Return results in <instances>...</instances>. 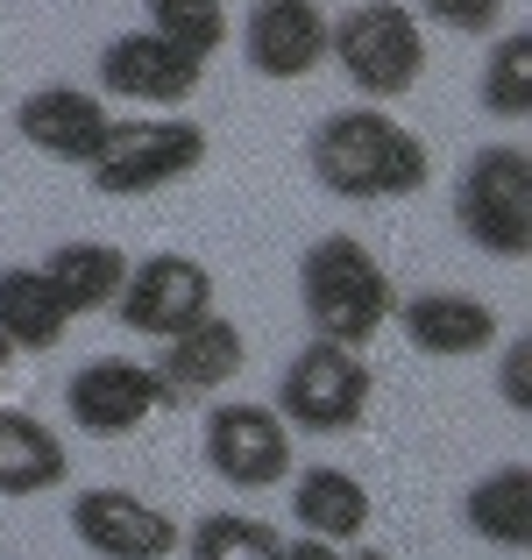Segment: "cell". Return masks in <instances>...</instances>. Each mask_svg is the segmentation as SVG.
Listing matches in <instances>:
<instances>
[{"mask_svg":"<svg viewBox=\"0 0 532 560\" xmlns=\"http://www.w3.org/2000/svg\"><path fill=\"white\" fill-rule=\"evenodd\" d=\"M305 164H313V178L327 185L334 199H348V206L412 199V191H426V178H433L426 142L412 136L397 114H383V107L327 114V121L313 128V142H305Z\"/></svg>","mask_w":532,"mask_h":560,"instance_id":"1","label":"cell"},{"mask_svg":"<svg viewBox=\"0 0 532 560\" xmlns=\"http://www.w3.org/2000/svg\"><path fill=\"white\" fill-rule=\"evenodd\" d=\"M299 305L313 319V341H334V348L362 355L391 327L397 291H391V270H383L377 248H362L355 234H320L299 256Z\"/></svg>","mask_w":532,"mask_h":560,"instance_id":"2","label":"cell"},{"mask_svg":"<svg viewBox=\"0 0 532 560\" xmlns=\"http://www.w3.org/2000/svg\"><path fill=\"white\" fill-rule=\"evenodd\" d=\"M206 164V128L192 114H128V121H107V142L85 164L100 199H150V191H171L177 178Z\"/></svg>","mask_w":532,"mask_h":560,"instance_id":"3","label":"cell"},{"mask_svg":"<svg viewBox=\"0 0 532 560\" xmlns=\"http://www.w3.org/2000/svg\"><path fill=\"white\" fill-rule=\"evenodd\" d=\"M327 57L342 65V79L362 100H405L426 79V36L419 14L405 0H355L348 14H334Z\"/></svg>","mask_w":532,"mask_h":560,"instance_id":"4","label":"cell"},{"mask_svg":"<svg viewBox=\"0 0 532 560\" xmlns=\"http://www.w3.org/2000/svg\"><path fill=\"white\" fill-rule=\"evenodd\" d=\"M454 228L497 262L532 256V150L483 142L454 178Z\"/></svg>","mask_w":532,"mask_h":560,"instance_id":"5","label":"cell"},{"mask_svg":"<svg viewBox=\"0 0 532 560\" xmlns=\"http://www.w3.org/2000/svg\"><path fill=\"white\" fill-rule=\"evenodd\" d=\"M369 390H377V376H369V362L355 355V348L305 341L299 355L285 362V376H277L270 411L291 433H355L362 411H369Z\"/></svg>","mask_w":532,"mask_h":560,"instance_id":"6","label":"cell"},{"mask_svg":"<svg viewBox=\"0 0 532 560\" xmlns=\"http://www.w3.org/2000/svg\"><path fill=\"white\" fill-rule=\"evenodd\" d=\"M206 468L242 497L277 490L291 482V425L256 397H228L206 411Z\"/></svg>","mask_w":532,"mask_h":560,"instance_id":"7","label":"cell"},{"mask_svg":"<svg viewBox=\"0 0 532 560\" xmlns=\"http://www.w3.org/2000/svg\"><path fill=\"white\" fill-rule=\"evenodd\" d=\"M114 313H122L128 334H157V341H171V334H185L192 319L213 313V270H206L199 256L157 248V256L128 262V284H122V299H114Z\"/></svg>","mask_w":532,"mask_h":560,"instance_id":"8","label":"cell"},{"mask_svg":"<svg viewBox=\"0 0 532 560\" xmlns=\"http://www.w3.org/2000/svg\"><path fill=\"white\" fill-rule=\"evenodd\" d=\"M71 533L100 560H171L177 539H185V525H177L164 504H150V497L100 482V490L71 497Z\"/></svg>","mask_w":532,"mask_h":560,"instance_id":"9","label":"cell"},{"mask_svg":"<svg viewBox=\"0 0 532 560\" xmlns=\"http://www.w3.org/2000/svg\"><path fill=\"white\" fill-rule=\"evenodd\" d=\"M164 383H157L150 362H128V355H100V362H79L65 383V411L79 433L93 440H122L136 433V425H150L157 411H164Z\"/></svg>","mask_w":532,"mask_h":560,"instance_id":"10","label":"cell"},{"mask_svg":"<svg viewBox=\"0 0 532 560\" xmlns=\"http://www.w3.org/2000/svg\"><path fill=\"white\" fill-rule=\"evenodd\" d=\"M206 85V57L177 50V43L128 28L100 50V100H136V107H185Z\"/></svg>","mask_w":532,"mask_h":560,"instance_id":"11","label":"cell"},{"mask_svg":"<svg viewBox=\"0 0 532 560\" xmlns=\"http://www.w3.org/2000/svg\"><path fill=\"white\" fill-rule=\"evenodd\" d=\"M327 28H334V14L320 0H248L242 57H248V71H263L277 85L313 79L327 65Z\"/></svg>","mask_w":532,"mask_h":560,"instance_id":"12","label":"cell"},{"mask_svg":"<svg viewBox=\"0 0 532 560\" xmlns=\"http://www.w3.org/2000/svg\"><path fill=\"white\" fill-rule=\"evenodd\" d=\"M107 100L85 93V85H36V93L14 107V136L28 150H43L50 164H93L100 142H107Z\"/></svg>","mask_w":532,"mask_h":560,"instance_id":"13","label":"cell"},{"mask_svg":"<svg viewBox=\"0 0 532 560\" xmlns=\"http://www.w3.org/2000/svg\"><path fill=\"white\" fill-rule=\"evenodd\" d=\"M242 362H248L242 327H234L228 313H206V319H192L185 334H171V341H164V355H157L150 370H157V383H164V397H171V405H185V397L228 390V383L242 376Z\"/></svg>","mask_w":532,"mask_h":560,"instance_id":"14","label":"cell"},{"mask_svg":"<svg viewBox=\"0 0 532 560\" xmlns=\"http://www.w3.org/2000/svg\"><path fill=\"white\" fill-rule=\"evenodd\" d=\"M391 319L405 327V341L419 355H440V362L497 348V305L476 299V291H419V299H397Z\"/></svg>","mask_w":532,"mask_h":560,"instance_id":"15","label":"cell"},{"mask_svg":"<svg viewBox=\"0 0 532 560\" xmlns=\"http://www.w3.org/2000/svg\"><path fill=\"white\" fill-rule=\"evenodd\" d=\"M291 518H299V539H327V547H348V539L369 533V518H377V504H369L362 476H348V468H305V476H291Z\"/></svg>","mask_w":532,"mask_h":560,"instance_id":"16","label":"cell"},{"mask_svg":"<svg viewBox=\"0 0 532 560\" xmlns=\"http://www.w3.org/2000/svg\"><path fill=\"white\" fill-rule=\"evenodd\" d=\"M71 476V447L50 419L8 405L0 411V497H43V490H65Z\"/></svg>","mask_w":532,"mask_h":560,"instance_id":"17","label":"cell"},{"mask_svg":"<svg viewBox=\"0 0 532 560\" xmlns=\"http://www.w3.org/2000/svg\"><path fill=\"white\" fill-rule=\"evenodd\" d=\"M36 270L50 277V291L65 299L71 319L114 313V299H122V284H128V256L114 242H57Z\"/></svg>","mask_w":532,"mask_h":560,"instance_id":"18","label":"cell"},{"mask_svg":"<svg viewBox=\"0 0 532 560\" xmlns=\"http://www.w3.org/2000/svg\"><path fill=\"white\" fill-rule=\"evenodd\" d=\"M71 313L65 299L50 291V277L36 270V262H14V270H0V341L14 348V355H50L57 341H65Z\"/></svg>","mask_w":532,"mask_h":560,"instance_id":"19","label":"cell"},{"mask_svg":"<svg viewBox=\"0 0 532 560\" xmlns=\"http://www.w3.org/2000/svg\"><path fill=\"white\" fill-rule=\"evenodd\" d=\"M462 518H469L476 539H490V547H505V553H525L532 547V468L525 462L490 468V476L462 497Z\"/></svg>","mask_w":532,"mask_h":560,"instance_id":"20","label":"cell"},{"mask_svg":"<svg viewBox=\"0 0 532 560\" xmlns=\"http://www.w3.org/2000/svg\"><path fill=\"white\" fill-rule=\"evenodd\" d=\"M483 107L497 121H525L532 114V28H505L483 57V79H476Z\"/></svg>","mask_w":532,"mask_h":560,"instance_id":"21","label":"cell"},{"mask_svg":"<svg viewBox=\"0 0 532 560\" xmlns=\"http://www.w3.org/2000/svg\"><path fill=\"white\" fill-rule=\"evenodd\" d=\"M192 560H277L285 533L270 518H248V511H213V518L192 525V539H177Z\"/></svg>","mask_w":532,"mask_h":560,"instance_id":"22","label":"cell"},{"mask_svg":"<svg viewBox=\"0 0 532 560\" xmlns=\"http://www.w3.org/2000/svg\"><path fill=\"white\" fill-rule=\"evenodd\" d=\"M150 36L192 57H213L228 43V0H150Z\"/></svg>","mask_w":532,"mask_h":560,"instance_id":"23","label":"cell"},{"mask_svg":"<svg viewBox=\"0 0 532 560\" xmlns=\"http://www.w3.org/2000/svg\"><path fill=\"white\" fill-rule=\"evenodd\" d=\"M419 14L448 36H497L505 22V0H419Z\"/></svg>","mask_w":532,"mask_h":560,"instance_id":"24","label":"cell"},{"mask_svg":"<svg viewBox=\"0 0 532 560\" xmlns=\"http://www.w3.org/2000/svg\"><path fill=\"white\" fill-rule=\"evenodd\" d=\"M497 390H505L511 411H532V348H525V341L505 355V376H497Z\"/></svg>","mask_w":532,"mask_h":560,"instance_id":"25","label":"cell"},{"mask_svg":"<svg viewBox=\"0 0 532 560\" xmlns=\"http://www.w3.org/2000/svg\"><path fill=\"white\" fill-rule=\"evenodd\" d=\"M277 560H342V547H327V539H285Z\"/></svg>","mask_w":532,"mask_h":560,"instance_id":"26","label":"cell"},{"mask_svg":"<svg viewBox=\"0 0 532 560\" xmlns=\"http://www.w3.org/2000/svg\"><path fill=\"white\" fill-rule=\"evenodd\" d=\"M8 362H14V348H8V341H0V376H8Z\"/></svg>","mask_w":532,"mask_h":560,"instance_id":"27","label":"cell"},{"mask_svg":"<svg viewBox=\"0 0 532 560\" xmlns=\"http://www.w3.org/2000/svg\"><path fill=\"white\" fill-rule=\"evenodd\" d=\"M342 560H391V553H342Z\"/></svg>","mask_w":532,"mask_h":560,"instance_id":"28","label":"cell"}]
</instances>
